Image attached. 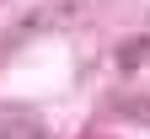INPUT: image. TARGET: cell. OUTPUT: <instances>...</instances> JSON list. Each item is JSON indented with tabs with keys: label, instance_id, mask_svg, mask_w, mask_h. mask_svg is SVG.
Instances as JSON below:
<instances>
[{
	"label": "cell",
	"instance_id": "1",
	"mask_svg": "<svg viewBox=\"0 0 150 139\" xmlns=\"http://www.w3.org/2000/svg\"><path fill=\"white\" fill-rule=\"evenodd\" d=\"M0 139H43V123H32V118H0Z\"/></svg>",
	"mask_w": 150,
	"mask_h": 139
}]
</instances>
